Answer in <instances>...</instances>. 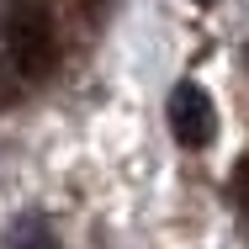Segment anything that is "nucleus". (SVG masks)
<instances>
[{"instance_id": "nucleus-1", "label": "nucleus", "mask_w": 249, "mask_h": 249, "mask_svg": "<svg viewBox=\"0 0 249 249\" xmlns=\"http://www.w3.org/2000/svg\"><path fill=\"white\" fill-rule=\"evenodd\" d=\"M43 53V16L32 0H0V96L37 64Z\"/></svg>"}, {"instance_id": "nucleus-2", "label": "nucleus", "mask_w": 249, "mask_h": 249, "mask_svg": "<svg viewBox=\"0 0 249 249\" xmlns=\"http://www.w3.org/2000/svg\"><path fill=\"white\" fill-rule=\"evenodd\" d=\"M164 117H170V133H175L180 149H207V143L217 138V106H212V96L201 90L196 80H180V85L170 90Z\"/></svg>"}, {"instance_id": "nucleus-3", "label": "nucleus", "mask_w": 249, "mask_h": 249, "mask_svg": "<svg viewBox=\"0 0 249 249\" xmlns=\"http://www.w3.org/2000/svg\"><path fill=\"white\" fill-rule=\"evenodd\" d=\"M16 249H58V244H53L48 233H27V239H16Z\"/></svg>"}, {"instance_id": "nucleus-4", "label": "nucleus", "mask_w": 249, "mask_h": 249, "mask_svg": "<svg viewBox=\"0 0 249 249\" xmlns=\"http://www.w3.org/2000/svg\"><path fill=\"white\" fill-rule=\"evenodd\" d=\"M196 5H212V0H196Z\"/></svg>"}]
</instances>
